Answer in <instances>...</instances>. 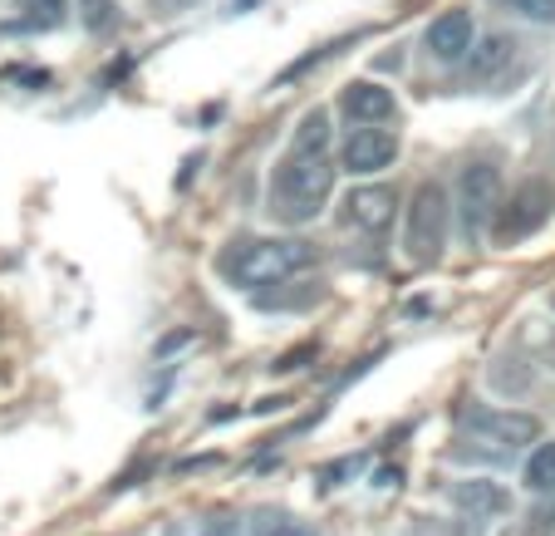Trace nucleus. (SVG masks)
Instances as JSON below:
<instances>
[{"label": "nucleus", "mask_w": 555, "mask_h": 536, "mask_svg": "<svg viewBox=\"0 0 555 536\" xmlns=\"http://www.w3.org/2000/svg\"><path fill=\"white\" fill-rule=\"evenodd\" d=\"M330 188H335V168H330L325 158H300V153H291L271 178V217L300 227V221L320 217Z\"/></svg>", "instance_id": "obj_1"}, {"label": "nucleus", "mask_w": 555, "mask_h": 536, "mask_svg": "<svg viewBox=\"0 0 555 536\" xmlns=\"http://www.w3.org/2000/svg\"><path fill=\"white\" fill-rule=\"evenodd\" d=\"M314 261V246L305 242H242V252L227 256V276L236 285H281L285 276L305 271Z\"/></svg>", "instance_id": "obj_2"}, {"label": "nucleus", "mask_w": 555, "mask_h": 536, "mask_svg": "<svg viewBox=\"0 0 555 536\" xmlns=\"http://www.w3.org/2000/svg\"><path fill=\"white\" fill-rule=\"evenodd\" d=\"M555 212V188L551 182H526V188L512 192V202H502L492 221V237L496 246H512V242H526L531 232H541L545 221Z\"/></svg>", "instance_id": "obj_3"}, {"label": "nucleus", "mask_w": 555, "mask_h": 536, "mask_svg": "<svg viewBox=\"0 0 555 536\" xmlns=\"http://www.w3.org/2000/svg\"><path fill=\"white\" fill-rule=\"evenodd\" d=\"M448 192L438 182H423L413 192V207H409V256L413 261H438L442 242H448Z\"/></svg>", "instance_id": "obj_4"}, {"label": "nucleus", "mask_w": 555, "mask_h": 536, "mask_svg": "<svg viewBox=\"0 0 555 536\" xmlns=\"http://www.w3.org/2000/svg\"><path fill=\"white\" fill-rule=\"evenodd\" d=\"M457 207H462V232H467V242H477V237L496 221V212H502V178H496L492 163H472V168H462Z\"/></svg>", "instance_id": "obj_5"}, {"label": "nucleus", "mask_w": 555, "mask_h": 536, "mask_svg": "<svg viewBox=\"0 0 555 536\" xmlns=\"http://www.w3.org/2000/svg\"><path fill=\"white\" fill-rule=\"evenodd\" d=\"M467 429L502 452L526 448V443L541 438V419H535V413H516V409H472Z\"/></svg>", "instance_id": "obj_6"}, {"label": "nucleus", "mask_w": 555, "mask_h": 536, "mask_svg": "<svg viewBox=\"0 0 555 536\" xmlns=\"http://www.w3.org/2000/svg\"><path fill=\"white\" fill-rule=\"evenodd\" d=\"M399 158V138L388 128H354V138L345 143V168L369 178V173H384L388 163Z\"/></svg>", "instance_id": "obj_7"}, {"label": "nucleus", "mask_w": 555, "mask_h": 536, "mask_svg": "<svg viewBox=\"0 0 555 536\" xmlns=\"http://www.w3.org/2000/svg\"><path fill=\"white\" fill-rule=\"evenodd\" d=\"M428 50L438 54L442 64H457L462 54L472 50V15L467 11H448L428 25Z\"/></svg>", "instance_id": "obj_8"}, {"label": "nucleus", "mask_w": 555, "mask_h": 536, "mask_svg": "<svg viewBox=\"0 0 555 536\" xmlns=\"http://www.w3.org/2000/svg\"><path fill=\"white\" fill-rule=\"evenodd\" d=\"M339 104H345V114L354 118V124H364V128L393 118V94H388L384 85H374V79H359V85H349Z\"/></svg>", "instance_id": "obj_9"}, {"label": "nucleus", "mask_w": 555, "mask_h": 536, "mask_svg": "<svg viewBox=\"0 0 555 536\" xmlns=\"http://www.w3.org/2000/svg\"><path fill=\"white\" fill-rule=\"evenodd\" d=\"M345 207H349V221H354V227H364V232H384L388 221H393L399 197H393V188H354Z\"/></svg>", "instance_id": "obj_10"}, {"label": "nucleus", "mask_w": 555, "mask_h": 536, "mask_svg": "<svg viewBox=\"0 0 555 536\" xmlns=\"http://www.w3.org/2000/svg\"><path fill=\"white\" fill-rule=\"evenodd\" d=\"M452 502L472 516H487V512H506V493L496 483H482V477H472V483H457L452 487Z\"/></svg>", "instance_id": "obj_11"}, {"label": "nucleus", "mask_w": 555, "mask_h": 536, "mask_svg": "<svg viewBox=\"0 0 555 536\" xmlns=\"http://www.w3.org/2000/svg\"><path fill=\"white\" fill-rule=\"evenodd\" d=\"M512 50H516V44L506 40V35H482V40H477V50H472V60H467V79H477V85H482V79H492V74L512 60Z\"/></svg>", "instance_id": "obj_12"}, {"label": "nucleus", "mask_w": 555, "mask_h": 536, "mask_svg": "<svg viewBox=\"0 0 555 536\" xmlns=\"http://www.w3.org/2000/svg\"><path fill=\"white\" fill-rule=\"evenodd\" d=\"M325 148H330V114L314 109V114H305L300 128H295V153H300V158H320Z\"/></svg>", "instance_id": "obj_13"}, {"label": "nucleus", "mask_w": 555, "mask_h": 536, "mask_svg": "<svg viewBox=\"0 0 555 536\" xmlns=\"http://www.w3.org/2000/svg\"><path fill=\"white\" fill-rule=\"evenodd\" d=\"M526 487L531 493H555V443H541V448L526 458Z\"/></svg>", "instance_id": "obj_14"}, {"label": "nucleus", "mask_w": 555, "mask_h": 536, "mask_svg": "<svg viewBox=\"0 0 555 536\" xmlns=\"http://www.w3.org/2000/svg\"><path fill=\"white\" fill-rule=\"evenodd\" d=\"M21 11H25V25H60L64 21V0H21Z\"/></svg>", "instance_id": "obj_15"}, {"label": "nucleus", "mask_w": 555, "mask_h": 536, "mask_svg": "<svg viewBox=\"0 0 555 536\" xmlns=\"http://www.w3.org/2000/svg\"><path fill=\"white\" fill-rule=\"evenodd\" d=\"M512 11H521L526 21H541V25H555V0H506Z\"/></svg>", "instance_id": "obj_16"}, {"label": "nucleus", "mask_w": 555, "mask_h": 536, "mask_svg": "<svg viewBox=\"0 0 555 536\" xmlns=\"http://www.w3.org/2000/svg\"><path fill=\"white\" fill-rule=\"evenodd\" d=\"M85 5V25L89 30H104L108 21H114V0H79Z\"/></svg>", "instance_id": "obj_17"}, {"label": "nucleus", "mask_w": 555, "mask_h": 536, "mask_svg": "<svg viewBox=\"0 0 555 536\" xmlns=\"http://www.w3.org/2000/svg\"><path fill=\"white\" fill-rule=\"evenodd\" d=\"M271 536H314V532H310V526H305V522H285V526H275Z\"/></svg>", "instance_id": "obj_18"}, {"label": "nucleus", "mask_w": 555, "mask_h": 536, "mask_svg": "<svg viewBox=\"0 0 555 536\" xmlns=\"http://www.w3.org/2000/svg\"><path fill=\"white\" fill-rule=\"evenodd\" d=\"M551 310H555V295H551Z\"/></svg>", "instance_id": "obj_19"}, {"label": "nucleus", "mask_w": 555, "mask_h": 536, "mask_svg": "<svg viewBox=\"0 0 555 536\" xmlns=\"http://www.w3.org/2000/svg\"><path fill=\"white\" fill-rule=\"evenodd\" d=\"M551 369H555V355H551Z\"/></svg>", "instance_id": "obj_20"}]
</instances>
